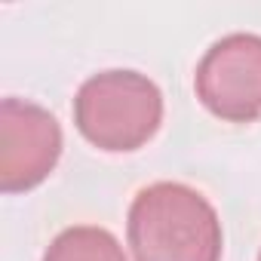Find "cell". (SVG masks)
Returning a JSON list of instances; mask_svg holds the SVG:
<instances>
[{"instance_id": "cell-1", "label": "cell", "mask_w": 261, "mask_h": 261, "mask_svg": "<svg viewBox=\"0 0 261 261\" xmlns=\"http://www.w3.org/2000/svg\"><path fill=\"white\" fill-rule=\"evenodd\" d=\"M136 261H221V221L215 206L181 181L142 188L126 215Z\"/></svg>"}, {"instance_id": "cell-2", "label": "cell", "mask_w": 261, "mask_h": 261, "mask_svg": "<svg viewBox=\"0 0 261 261\" xmlns=\"http://www.w3.org/2000/svg\"><path fill=\"white\" fill-rule=\"evenodd\" d=\"M74 123L98 151H139L163 123V92L139 71L92 74L74 95Z\"/></svg>"}, {"instance_id": "cell-3", "label": "cell", "mask_w": 261, "mask_h": 261, "mask_svg": "<svg viewBox=\"0 0 261 261\" xmlns=\"http://www.w3.org/2000/svg\"><path fill=\"white\" fill-rule=\"evenodd\" d=\"M194 89L218 120H261V37L237 31L215 40L197 65Z\"/></svg>"}, {"instance_id": "cell-4", "label": "cell", "mask_w": 261, "mask_h": 261, "mask_svg": "<svg viewBox=\"0 0 261 261\" xmlns=\"http://www.w3.org/2000/svg\"><path fill=\"white\" fill-rule=\"evenodd\" d=\"M62 157V126L59 120L28 101H0V191L22 194L49 178Z\"/></svg>"}, {"instance_id": "cell-5", "label": "cell", "mask_w": 261, "mask_h": 261, "mask_svg": "<svg viewBox=\"0 0 261 261\" xmlns=\"http://www.w3.org/2000/svg\"><path fill=\"white\" fill-rule=\"evenodd\" d=\"M43 261H126V252L111 230L95 224H74L46 246Z\"/></svg>"}, {"instance_id": "cell-6", "label": "cell", "mask_w": 261, "mask_h": 261, "mask_svg": "<svg viewBox=\"0 0 261 261\" xmlns=\"http://www.w3.org/2000/svg\"><path fill=\"white\" fill-rule=\"evenodd\" d=\"M258 261H261V255H258Z\"/></svg>"}]
</instances>
